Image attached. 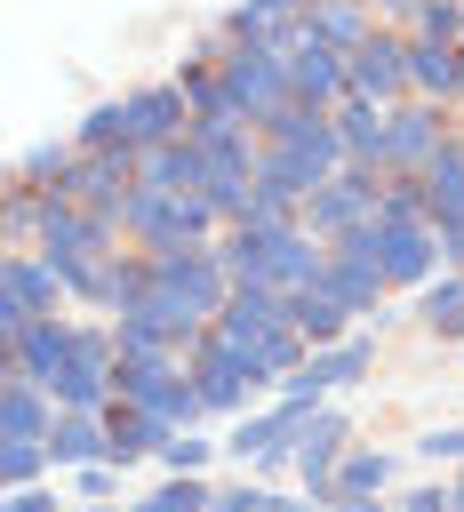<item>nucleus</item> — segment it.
<instances>
[{
  "label": "nucleus",
  "mask_w": 464,
  "mask_h": 512,
  "mask_svg": "<svg viewBox=\"0 0 464 512\" xmlns=\"http://www.w3.org/2000/svg\"><path fill=\"white\" fill-rule=\"evenodd\" d=\"M216 80H224V96L248 112V128H272V120L296 104V88H288V56H280L272 40H224Z\"/></svg>",
  "instance_id": "nucleus-1"
},
{
  "label": "nucleus",
  "mask_w": 464,
  "mask_h": 512,
  "mask_svg": "<svg viewBox=\"0 0 464 512\" xmlns=\"http://www.w3.org/2000/svg\"><path fill=\"white\" fill-rule=\"evenodd\" d=\"M224 216L200 200V192H152V184H136L128 192V208H120V232L152 256V248H192V240H208Z\"/></svg>",
  "instance_id": "nucleus-2"
},
{
  "label": "nucleus",
  "mask_w": 464,
  "mask_h": 512,
  "mask_svg": "<svg viewBox=\"0 0 464 512\" xmlns=\"http://www.w3.org/2000/svg\"><path fill=\"white\" fill-rule=\"evenodd\" d=\"M336 248L368 256L392 288H424V280L440 272V224H392V216H376V224H360V232L336 240Z\"/></svg>",
  "instance_id": "nucleus-3"
},
{
  "label": "nucleus",
  "mask_w": 464,
  "mask_h": 512,
  "mask_svg": "<svg viewBox=\"0 0 464 512\" xmlns=\"http://www.w3.org/2000/svg\"><path fill=\"white\" fill-rule=\"evenodd\" d=\"M64 296H72V280H64L40 248H16L8 272H0V344H16L32 320H56Z\"/></svg>",
  "instance_id": "nucleus-4"
},
{
  "label": "nucleus",
  "mask_w": 464,
  "mask_h": 512,
  "mask_svg": "<svg viewBox=\"0 0 464 512\" xmlns=\"http://www.w3.org/2000/svg\"><path fill=\"white\" fill-rule=\"evenodd\" d=\"M120 344H112V328H72V352H64V368L48 376V400L56 408H112L120 400Z\"/></svg>",
  "instance_id": "nucleus-5"
},
{
  "label": "nucleus",
  "mask_w": 464,
  "mask_h": 512,
  "mask_svg": "<svg viewBox=\"0 0 464 512\" xmlns=\"http://www.w3.org/2000/svg\"><path fill=\"white\" fill-rule=\"evenodd\" d=\"M192 384H200L208 416H248V392L264 384V368H256V352H248V344H232V336L200 328V336H192Z\"/></svg>",
  "instance_id": "nucleus-6"
},
{
  "label": "nucleus",
  "mask_w": 464,
  "mask_h": 512,
  "mask_svg": "<svg viewBox=\"0 0 464 512\" xmlns=\"http://www.w3.org/2000/svg\"><path fill=\"white\" fill-rule=\"evenodd\" d=\"M120 240V216H96V208H72V200H48V224H40V256L72 280L88 264H104Z\"/></svg>",
  "instance_id": "nucleus-7"
},
{
  "label": "nucleus",
  "mask_w": 464,
  "mask_h": 512,
  "mask_svg": "<svg viewBox=\"0 0 464 512\" xmlns=\"http://www.w3.org/2000/svg\"><path fill=\"white\" fill-rule=\"evenodd\" d=\"M376 192H384V176H368V168H336L312 200H304V232L312 240H352L360 224H376Z\"/></svg>",
  "instance_id": "nucleus-8"
},
{
  "label": "nucleus",
  "mask_w": 464,
  "mask_h": 512,
  "mask_svg": "<svg viewBox=\"0 0 464 512\" xmlns=\"http://www.w3.org/2000/svg\"><path fill=\"white\" fill-rule=\"evenodd\" d=\"M344 72H352V96H368V104H408L416 88H408V32L400 24H376L352 56H344Z\"/></svg>",
  "instance_id": "nucleus-9"
},
{
  "label": "nucleus",
  "mask_w": 464,
  "mask_h": 512,
  "mask_svg": "<svg viewBox=\"0 0 464 512\" xmlns=\"http://www.w3.org/2000/svg\"><path fill=\"white\" fill-rule=\"evenodd\" d=\"M280 56H288V88H296L304 104H320V112H336V104L352 96V72H344V48H328V40H312V32H304V16H296V40H288Z\"/></svg>",
  "instance_id": "nucleus-10"
},
{
  "label": "nucleus",
  "mask_w": 464,
  "mask_h": 512,
  "mask_svg": "<svg viewBox=\"0 0 464 512\" xmlns=\"http://www.w3.org/2000/svg\"><path fill=\"white\" fill-rule=\"evenodd\" d=\"M120 104H128V144H136V152H152V144H176V136H192V96H184L176 80L128 88Z\"/></svg>",
  "instance_id": "nucleus-11"
},
{
  "label": "nucleus",
  "mask_w": 464,
  "mask_h": 512,
  "mask_svg": "<svg viewBox=\"0 0 464 512\" xmlns=\"http://www.w3.org/2000/svg\"><path fill=\"white\" fill-rule=\"evenodd\" d=\"M440 144H448V104H432V96L392 104V176H424L440 160Z\"/></svg>",
  "instance_id": "nucleus-12"
},
{
  "label": "nucleus",
  "mask_w": 464,
  "mask_h": 512,
  "mask_svg": "<svg viewBox=\"0 0 464 512\" xmlns=\"http://www.w3.org/2000/svg\"><path fill=\"white\" fill-rule=\"evenodd\" d=\"M128 192H136V152H80L72 176H64V200L96 208V216H120Z\"/></svg>",
  "instance_id": "nucleus-13"
},
{
  "label": "nucleus",
  "mask_w": 464,
  "mask_h": 512,
  "mask_svg": "<svg viewBox=\"0 0 464 512\" xmlns=\"http://www.w3.org/2000/svg\"><path fill=\"white\" fill-rule=\"evenodd\" d=\"M336 136H344V160H352V168L392 176V104L344 96V104H336Z\"/></svg>",
  "instance_id": "nucleus-14"
},
{
  "label": "nucleus",
  "mask_w": 464,
  "mask_h": 512,
  "mask_svg": "<svg viewBox=\"0 0 464 512\" xmlns=\"http://www.w3.org/2000/svg\"><path fill=\"white\" fill-rule=\"evenodd\" d=\"M288 456H296L304 488L328 504V488H336V464H344V416H336V408H312V416H304V432L288 440Z\"/></svg>",
  "instance_id": "nucleus-15"
},
{
  "label": "nucleus",
  "mask_w": 464,
  "mask_h": 512,
  "mask_svg": "<svg viewBox=\"0 0 464 512\" xmlns=\"http://www.w3.org/2000/svg\"><path fill=\"white\" fill-rule=\"evenodd\" d=\"M368 368H376V344H368V336H344V344H320V352L288 376V392H296V400H320V392H336V384H360Z\"/></svg>",
  "instance_id": "nucleus-16"
},
{
  "label": "nucleus",
  "mask_w": 464,
  "mask_h": 512,
  "mask_svg": "<svg viewBox=\"0 0 464 512\" xmlns=\"http://www.w3.org/2000/svg\"><path fill=\"white\" fill-rule=\"evenodd\" d=\"M48 432H56L48 384H32L24 368H0V440H48Z\"/></svg>",
  "instance_id": "nucleus-17"
},
{
  "label": "nucleus",
  "mask_w": 464,
  "mask_h": 512,
  "mask_svg": "<svg viewBox=\"0 0 464 512\" xmlns=\"http://www.w3.org/2000/svg\"><path fill=\"white\" fill-rule=\"evenodd\" d=\"M104 456H112V416H96V408H56L48 464H56V472H80V464H104Z\"/></svg>",
  "instance_id": "nucleus-18"
},
{
  "label": "nucleus",
  "mask_w": 464,
  "mask_h": 512,
  "mask_svg": "<svg viewBox=\"0 0 464 512\" xmlns=\"http://www.w3.org/2000/svg\"><path fill=\"white\" fill-rule=\"evenodd\" d=\"M312 408H320V400H296V392H288L280 408H264V416H240V424H232V440H224V456L256 464L264 448H288V440L304 432V416H312Z\"/></svg>",
  "instance_id": "nucleus-19"
},
{
  "label": "nucleus",
  "mask_w": 464,
  "mask_h": 512,
  "mask_svg": "<svg viewBox=\"0 0 464 512\" xmlns=\"http://www.w3.org/2000/svg\"><path fill=\"white\" fill-rule=\"evenodd\" d=\"M272 328H296L280 288H232L224 312H216V336H232V344H256V336H272Z\"/></svg>",
  "instance_id": "nucleus-20"
},
{
  "label": "nucleus",
  "mask_w": 464,
  "mask_h": 512,
  "mask_svg": "<svg viewBox=\"0 0 464 512\" xmlns=\"http://www.w3.org/2000/svg\"><path fill=\"white\" fill-rule=\"evenodd\" d=\"M136 184H152V192H200V184H208V152H200L192 136L152 144V152H136Z\"/></svg>",
  "instance_id": "nucleus-21"
},
{
  "label": "nucleus",
  "mask_w": 464,
  "mask_h": 512,
  "mask_svg": "<svg viewBox=\"0 0 464 512\" xmlns=\"http://www.w3.org/2000/svg\"><path fill=\"white\" fill-rule=\"evenodd\" d=\"M408 88L432 96V104H456V96H464V48H448V40H408Z\"/></svg>",
  "instance_id": "nucleus-22"
},
{
  "label": "nucleus",
  "mask_w": 464,
  "mask_h": 512,
  "mask_svg": "<svg viewBox=\"0 0 464 512\" xmlns=\"http://www.w3.org/2000/svg\"><path fill=\"white\" fill-rule=\"evenodd\" d=\"M320 288H328L336 304H352L360 320H368V312L384 320V288H392V280H384L368 256H352V248H328V280H320Z\"/></svg>",
  "instance_id": "nucleus-23"
},
{
  "label": "nucleus",
  "mask_w": 464,
  "mask_h": 512,
  "mask_svg": "<svg viewBox=\"0 0 464 512\" xmlns=\"http://www.w3.org/2000/svg\"><path fill=\"white\" fill-rule=\"evenodd\" d=\"M112 416V464H136V456H160L184 424H168V416H152V408H128V400H112L104 408Z\"/></svg>",
  "instance_id": "nucleus-24"
},
{
  "label": "nucleus",
  "mask_w": 464,
  "mask_h": 512,
  "mask_svg": "<svg viewBox=\"0 0 464 512\" xmlns=\"http://www.w3.org/2000/svg\"><path fill=\"white\" fill-rule=\"evenodd\" d=\"M376 24H384V16H376L368 0H312V8H304V32H312V40H328V48H344V56H352Z\"/></svg>",
  "instance_id": "nucleus-25"
},
{
  "label": "nucleus",
  "mask_w": 464,
  "mask_h": 512,
  "mask_svg": "<svg viewBox=\"0 0 464 512\" xmlns=\"http://www.w3.org/2000/svg\"><path fill=\"white\" fill-rule=\"evenodd\" d=\"M288 320H296V336L320 352V344H344V328H352L360 312H352V304H336L328 288H296V296H288Z\"/></svg>",
  "instance_id": "nucleus-26"
},
{
  "label": "nucleus",
  "mask_w": 464,
  "mask_h": 512,
  "mask_svg": "<svg viewBox=\"0 0 464 512\" xmlns=\"http://www.w3.org/2000/svg\"><path fill=\"white\" fill-rule=\"evenodd\" d=\"M424 200H432V224H456L464 216V136H448L440 160L424 168Z\"/></svg>",
  "instance_id": "nucleus-27"
},
{
  "label": "nucleus",
  "mask_w": 464,
  "mask_h": 512,
  "mask_svg": "<svg viewBox=\"0 0 464 512\" xmlns=\"http://www.w3.org/2000/svg\"><path fill=\"white\" fill-rule=\"evenodd\" d=\"M72 160H80V144H24V160H16V184H32V192H56L64 200V176H72Z\"/></svg>",
  "instance_id": "nucleus-28"
},
{
  "label": "nucleus",
  "mask_w": 464,
  "mask_h": 512,
  "mask_svg": "<svg viewBox=\"0 0 464 512\" xmlns=\"http://www.w3.org/2000/svg\"><path fill=\"white\" fill-rule=\"evenodd\" d=\"M400 32H408V40H448V48H464V0H416V8L400 16Z\"/></svg>",
  "instance_id": "nucleus-29"
},
{
  "label": "nucleus",
  "mask_w": 464,
  "mask_h": 512,
  "mask_svg": "<svg viewBox=\"0 0 464 512\" xmlns=\"http://www.w3.org/2000/svg\"><path fill=\"white\" fill-rule=\"evenodd\" d=\"M384 480H392V456H384V448H352V456L336 464V488H328V496H384Z\"/></svg>",
  "instance_id": "nucleus-30"
},
{
  "label": "nucleus",
  "mask_w": 464,
  "mask_h": 512,
  "mask_svg": "<svg viewBox=\"0 0 464 512\" xmlns=\"http://www.w3.org/2000/svg\"><path fill=\"white\" fill-rule=\"evenodd\" d=\"M72 144H80V152H136V144H128V104H96Z\"/></svg>",
  "instance_id": "nucleus-31"
},
{
  "label": "nucleus",
  "mask_w": 464,
  "mask_h": 512,
  "mask_svg": "<svg viewBox=\"0 0 464 512\" xmlns=\"http://www.w3.org/2000/svg\"><path fill=\"white\" fill-rule=\"evenodd\" d=\"M376 216H392V224H432L424 176H384V192H376Z\"/></svg>",
  "instance_id": "nucleus-32"
},
{
  "label": "nucleus",
  "mask_w": 464,
  "mask_h": 512,
  "mask_svg": "<svg viewBox=\"0 0 464 512\" xmlns=\"http://www.w3.org/2000/svg\"><path fill=\"white\" fill-rule=\"evenodd\" d=\"M136 512H216V496H208L200 472H168V488H152Z\"/></svg>",
  "instance_id": "nucleus-33"
},
{
  "label": "nucleus",
  "mask_w": 464,
  "mask_h": 512,
  "mask_svg": "<svg viewBox=\"0 0 464 512\" xmlns=\"http://www.w3.org/2000/svg\"><path fill=\"white\" fill-rule=\"evenodd\" d=\"M40 472H56L48 464V440H0V480L8 488H32Z\"/></svg>",
  "instance_id": "nucleus-34"
},
{
  "label": "nucleus",
  "mask_w": 464,
  "mask_h": 512,
  "mask_svg": "<svg viewBox=\"0 0 464 512\" xmlns=\"http://www.w3.org/2000/svg\"><path fill=\"white\" fill-rule=\"evenodd\" d=\"M464 312V272H432L424 280V328H440V320H456Z\"/></svg>",
  "instance_id": "nucleus-35"
},
{
  "label": "nucleus",
  "mask_w": 464,
  "mask_h": 512,
  "mask_svg": "<svg viewBox=\"0 0 464 512\" xmlns=\"http://www.w3.org/2000/svg\"><path fill=\"white\" fill-rule=\"evenodd\" d=\"M208 456H216V440H200V432H176V440L160 448L168 472H208Z\"/></svg>",
  "instance_id": "nucleus-36"
},
{
  "label": "nucleus",
  "mask_w": 464,
  "mask_h": 512,
  "mask_svg": "<svg viewBox=\"0 0 464 512\" xmlns=\"http://www.w3.org/2000/svg\"><path fill=\"white\" fill-rule=\"evenodd\" d=\"M416 456H432V464H440V456H448V464H464V424H432V432L416 440Z\"/></svg>",
  "instance_id": "nucleus-37"
},
{
  "label": "nucleus",
  "mask_w": 464,
  "mask_h": 512,
  "mask_svg": "<svg viewBox=\"0 0 464 512\" xmlns=\"http://www.w3.org/2000/svg\"><path fill=\"white\" fill-rule=\"evenodd\" d=\"M0 512H72V504H56V488H40V480H32V488H8V504H0Z\"/></svg>",
  "instance_id": "nucleus-38"
},
{
  "label": "nucleus",
  "mask_w": 464,
  "mask_h": 512,
  "mask_svg": "<svg viewBox=\"0 0 464 512\" xmlns=\"http://www.w3.org/2000/svg\"><path fill=\"white\" fill-rule=\"evenodd\" d=\"M112 472H120L112 456H104V464H80V496H88V504H104V496H112Z\"/></svg>",
  "instance_id": "nucleus-39"
},
{
  "label": "nucleus",
  "mask_w": 464,
  "mask_h": 512,
  "mask_svg": "<svg viewBox=\"0 0 464 512\" xmlns=\"http://www.w3.org/2000/svg\"><path fill=\"white\" fill-rule=\"evenodd\" d=\"M400 512H456V496H448V488H408Z\"/></svg>",
  "instance_id": "nucleus-40"
},
{
  "label": "nucleus",
  "mask_w": 464,
  "mask_h": 512,
  "mask_svg": "<svg viewBox=\"0 0 464 512\" xmlns=\"http://www.w3.org/2000/svg\"><path fill=\"white\" fill-rule=\"evenodd\" d=\"M440 256L464 272V216H456V224H440Z\"/></svg>",
  "instance_id": "nucleus-41"
},
{
  "label": "nucleus",
  "mask_w": 464,
  "mask_h": 512,
  "mask_svg": "<svg viewBox=\"0 0 464 512\" xmlns=\"http://www.w3.org/2000/svg\"><path fill=\"white\" fill-rule=\"evenodd\" d=\"M248 8H264V16H272V24H288V16H304V8H312V0H248Z\"/></svg>",
  "instance_id": "nucleus-42"
},
{
  "label": "nucleus",
  "mask_w": 464,
  "mask_h": 512,
  "mask_svg": "<svg viewBox=\"0 0 464 512\" xmlns=\"http://www.w3.org/2000/svg\"><path fill=\"white\" fill-rule=\"evenodd\" d=\"M328 512H384V496H328Z\"/></svg>",
  "instance_id": "nucleus-43"
},
{
  "label": "nucleus",
  "mask_w": 464,
  "mask_h": 512,
  "mask_svg": "<svg viewBox=\"0 0 464 512\" xmlns=\"http://www.w3.org/2000/svg\"><path fill=\"white\" fill-rule=\"evenodd\" d=\"M432 336H440V344H464V312H456V320H440Z\"/></svg>",
  "instance_id": "nucleus-44"
},
{
  "label": "nucleus",
  "mask_w": 464,
  "mask_h": 512,
  "mask_svg": "<svg viewBox=\"0 0 464 512\" xmlns=\"http://www.w3.org/2000/svg\"><path fill=\"white\" fill-rule=\"evenodd\" d=\"M368 8H376V16H392V24H400V16H408V8H416V0H368Z\"/></svg>",
  "instance_id": "nucleus-45"
},
{
  "label": "nucleus",
  "mask_w": 464,
  "mask_h": 512,
  "mask_svg": "<svg viewBox=\"0 0 464 512\" xmlns=\"http://www.w3.org/2000/svg\"><path fill=\"white\" fill-rule=\"evenodd\" d=\"M280 512H328V504H320V496H312V504H280Z\"/></svg>",
  "instance_id": "nucleus-46"
},
{
  "label": "nucleus",
  "mask_w": 464,
  "mask_h": 512,
  "mask_svg": "<svg viewBox=\"0 0 464 512\" xmlns=\"http://www.w3.org/2000/svg\"><path fill=\"white\" fill-rule=\"evenodd\" d=\"M448 496H456V512H464V472H456V480H448Z\"/></svg>",
  "instance_id": "nucleus-47"
},
{
  "label": "nucleus",
  "mask_w": 464,
  "mask_h": 512,
  "mask_svg": "<svg viewBox=\"0 0 464 512\" xmlns=\"http://www.w3.org/2000/svg\"><path fill=\"white\" fill-rule=\"evenodd\" d=\"M72 512H112V504H72Z\"/></svg>",
  "instance_id": "nucleus-48"
},
{
  "label": "nucleus",
  "mask_w": 464,
  "mask_h": 512,
  "mask_svg": "<svg viewBox=\"0 0 464 512\" xmlns=\"http://www.w3.org/2000/svg\"><path fill=\"white\" fill-rule=\"evenodd\" d=\"M456 104H464V96H456Z\"/></svg>",
  "instance_id": "nucleus-49"
}]
</instances>
